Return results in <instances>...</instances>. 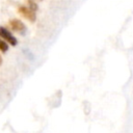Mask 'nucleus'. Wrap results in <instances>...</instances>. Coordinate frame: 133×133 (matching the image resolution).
<instances>
[{
  "label": "nucleus",
  "mask_w": 133,
  "mask_h": 133,
  "mask_svg": "<svg viewBox=\"0 0 133 133\" xmlns=\"http://www.w3.org/2000/svg\"><path fill=\"white\" fill-rule=\"evenodd\" d=\"M0 37L11 46H17L18 44V39L14 36V34L3 26H0Z\"/></svg>",
  "instance_id": "1"
},
{
  "label": "nucleus",
  "mask_w": 133,
  "mask_h": 133,
  "mask_svg": "<svg viewBox=\"0 0 133 133\" xmlns=\"http://www.w3.org/2000/svg\"><path fill=\"white\" fill-rule=\"evenodd\" d=\"M19 12H20V15H22L25 19H27L30 22H34L36 20L35 11H33L31 8H29L27 6H20L19 7Z\"/></svg>",
  "instance_id": "2"
},
{
  "label": "nucleus",
  "mask_w": 133,
  "mask_h": 133,
  "mask_svg": "<svg viewBox=\"0 0 133 133\" xmlns=\"http://www.w3.org/2000/svg\"><path fill=\"white\" fill-rule=\"evenodd\" d=\"M9 26L11 27V29L16 32H19V33H24L26 31V26L25 24L18 20V19H12L9 21Z\"/></svg>",
  "instance_id": "3"
},
{
  "label": "nucleus",
  "mask_w": 133,
  "mask_h": 133,
  "mask_svg": "<svg viewBox=\"0 0 133 133\" xmlns=\"http://www.w3.org/2000/svg\"><path fill=\"white\" fill-rule=\"evenodd\" d=\"M7 50H8V44H7L4 39H2V38L0 37V51L5 53Z\"/></svg>",
  "instance_id": "4"
},
{
  "label": "nucleus",
  "mask_w": 133,
  "mask_h": 133,
  "mask_svg": "<svg viewBox=\"0 0 133 133\" xmlns=\"http://www.w3.org/2000/svg\"><path fill=\"white\" fill-rule=\"evenodd\" d=\"M28 4H29V8H31L33 11H36V10H37V5L35 4L34 1H32V0H28Z\"/></svg>",
  "instance_id": "5"
},
{
  "label": "nucleus",
  "mask_w": 133,
  "mask_h": 133,
  "mask_svg": "<svg viewBox=\"0 0 133 133\" xmlns=\"http://www.w3.org/2000/svg\"><path fill=\"white\" fill-rule=\"evenodd\" d=\"M1 62H2V59H1V57H0V64H1Z\"/></svg>",
  "instance_id": "6"
}]
</instances>
